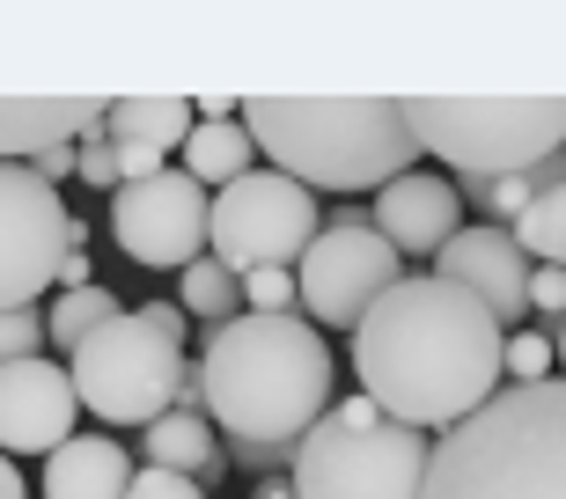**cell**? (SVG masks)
<instances>
[{
    "label": "cell",
    "mask_w": 566,
    "mask_h": 499,
    "mask_svg": "<svg viewBox=\"0 0 566 499\" xmlns=\"http://www.w3.org/2000/svg\"><path fill=\"white\" fill-rule=\"evenodd\" d=\"M60 287H96V265H88V250H66V265H60Z\"/></svg>",
    "instance_id": "32"
},
{
    "label": "cell",
    "mask_w": 566,
    "mask_h": 499,
    "mask_svg": "<svg viewBox=\"0 0 566 499\" xmlns=\"http://www.w3.org/2000/svg\"><path fill=\"white\" fill-rule=\"evenodd\" d=\"M530 309L545 316V323L566 316V272L559 265H530Z\"/></svg>",
    "instance_id": "28"
},
{
    "label": "cell",
    "mask_w": 566,
    "mask_h": 499,
    "mask_svg": "<svg viewBox=\"0 0 566 499\" xmlns=\"http://www.w3.org/2000/svg\"><path fill=\"white\" fill-rule=\"evenodd\" d=\"M368 229L398 250V257H434V250L463 229V199H457V184H449V177L405 169L398 184L376 191V221H368Z\"/></svg>",
    "instance_id": "14"
},
{
    "label": "cell",
    "mask_w": 566,
    "mask_h": 499,
    "mask_svg": "<svg viewBox=\"0 0 566 499\" xmlns=\"http://www.w3.org/2000/svg\"><path fill=\"white\" fill-rule=\"evenodd\" d=\"M0 499H30V485H22V470L8 456H0Z\"/></svg>",
    "instance_id": "34"
},
{
    "label": "cell",
    "mask_w": 566,
    "mask_h": 499,
    "mask_svg": "<svg viewBox=\"0 0 566 499\" xmlns=\"http://www.w3.org/2000/svg\"><path fill=\"white\" fill-rule=\"evenodd\" d=\"M235 294L251 301V316H287L294 309V272H251V279H235Z\"/></svg>",
    "instance_id": "25"
},
{
    "label": "cell",
    "mask_w": 566,
    "mask_h": 499,
    "mask_svg": "<svg viewBox=\"0 0 566 499\" xmlns=\"http://www.w3.org/2000/svg\"><path fill=\"white\" fill-rule=\"evenodd\" d=\"M552 374H566V316L552 323Z\"/></svg>",
    "instance_id": "35"
},
{
    "label": "cell",
    "mask_w": 566,
    "mask_h": 499,
    "mask_svg": "<svg viewBox=\"0 0 566 499\" xmlns=\"http://www.w3.org/2000/svg\"><path fill=\"white\" fill-rule=\"evenodd\" d=\"M199 412L235 448H294L332 412V346L302 316H229L199 353Z\"/></svg>",
    "instance_id": "2"
},
{
    "label": "cell",
    "mask_w": 566,
    "mask_h": 499,
    "mask_svg": "<svg viewBox=\"0 0 566 499\" xmlns=\"http://www.w3.org/2000/svg\"><path fill=\"white\" fill-rule=\"evenodd\" d=\"M177 309L191 316V323H229V316H243V294H235V272H221L213 257H191L185 272H177Z\"/></svg>",
    "instance_id": "20"
},
{
    "label": "cell",
    "mask_w": 566,
    "mask_h": 499,
    "mask_svg": "<svg viewBox=\"0 0 566 499\" xmlns=\"http://www.w3.org/2000/svg\"><path fill=\"white\" fill-rule=\"evenodd\" d=\"M420 155L457 162L463 177H530L566 147V96H515V104H463V96H420L405 104Z\"/></svg>",
    "instance_id": "5"
},
{
    "label": "cell",
    "mask_w": 566,
    "mask_h": 499,
    "mask_svg": "<svg viewBox=\"0 0 566 499\" xmlns=\"http://www.w3.org/2000/svg\"><path fill=\"white\" fill-rule=\"evenodd\" d=\"M44 346V309H8L0 316V368L8 360H38Z\"/></svg>",
    "instance_id": "24"
},
{
    "label": "cell",
    "mask_w": 566,
    "mask_h": 499,
    "mask_svg": "<svg viewBox=\"0 0 566 499\" xmlns=\"http://www.w3.org/2000/svg\"><path fill=\"white\" fill-rule=\"evenodd\" d=\"M235 118L258 140V162L294 177L310 199L316 191H382L427 162L405 125V104H390V96H368V104L360 96H324V104L251 96Z\"/></svg>",
    "instance_id": "3"
},
{
    "label": "cell",
    "mask_w": 566,
    "mask_h": 499,
    "mask_svg": "<svg viewBox=\"0 0 566 499\" xmlns=\"http://www.w3.org/2000/svg\"><path fill=\"white\" fill-rule=\"evenodd\" d=\"M88 229L66 213L60 191H44L22 162H0V316L38 309V294L60 279L66 250H82Z\"/></svg>",
    "instance_id": "10"
},
{
    "label": "cell",
    "mask_w": 566,
    "mask_h": 499,
    "mask_svg": "<svg viewBox=\"0 0 566 499\" xmlns=\"http://www.w3.org/2000/svg\"><path fill=\"white\" fill-rule=\"evenodd\" d=\"M405 279V257L368 229V213H332L294 257V316L324 331H354L382 294Z\"/></svg>",
    "instance_id": "9"
},
{
    "label": "cell",
    "mask_w": 566,
    "mask_h": 499,
    "mask_svg": "<svg viewBox=\"0 0 566 499\" xmlns=\"http://www.w3.org/2000/svg\"><path fill=\"white\" fill-rule=\"evenodd\" d=\"M133 316H140L155 338H169V346H185V338H191V316L177 309V301H147V309H133Z\"/></svg>",
    "instance_id": "29"
},
{
    "label": "cell",
    "mask_w": 566,
    "mask_h": 499,
    "mask_svg": "<svg viewBox=\"0 0 566 499\" xmlns=\"http://www.w3.org/2000/svg\"><path fill=\"white\" fill-rule=\"evenodd\" d=\"M111 243L147 272H185L191 257H207V191L169 162L140 184L111 191Z\"/></svg>",
    "instance_id": "11"
},
{
    "label": "cell",
    "mask_w": 566,
    "mask_h": 499,
    "mask_svg": "<svg viewBox=\"0 0 566 499\" xmlns=\"http://www.w3.org/2000/svg\"><path fill=\"white\" fill-rule=\"evenodd\" d=\"M74 177L96 191H118V155H111L104 132H88V140H74Z\"/></svg>",
    "instance_id": "26"
},
{
    "label": "cell",
    "mask_w": 566,
    "mask_h": 499,
    "mask_svg": "<svg viewBox=\"0 0 566 499\" xmlns=\"http://www.w3.org/2000/svg\"><path fill=\"white\" fill-rule=\"evenodd\" d=\"M111 316H118V294L111 287H60V301L44 309V346H66V353H74V346H82L96 323H111Z\"/></svg>",
    "instance_id": "21"
},
{
    "label": "cell",
    "mask_w": 566,
    "mask_h": 499,
    "mask_svg": "<svg viewBox=\"0 0 566 499\" xmlns=\"http://www.w3.org/2000/svg\"><path fill=\"white\" fill-rule=\"evenodd\" d=\"M434 279L479 294L485 316H493L501 331H515L530 316V257L515 250V235L493 229V221H471V229L449 235V243L434 250Z\"/></svg>",
    "instance_id": "12"
},
{
    "label": "cell",
    "mask_w": 566,
    "mask_h": 499,
    "mask_svg": "<svg viewBox=\"0 0 566 499\" xmlns=\"http://www.w3.org/2000/svg\"><path fill=\"white\" fill-rule=\"evenodd\" d=\"M191 132V104L177 96H133V104H104V140L111 147H147V155H177Z\"/></svg>",
    "instance_id": "19"
},
{
    "label": "cell",
    "mask_w": 566,
    "mask_h": 499,
    "mask_svg": "<svg viewBox=\"0 0 566 499\" xmlns=\"http://www.w3.org/2000/svg\"><path fill=\"white\" fill-rule=\"evenodd\" d=\"M118 155V184H140V177H155V169H169L163 155H147V147H111Z\"/></svg>",
    "instance_id": "31"
},
{
    "label": "cell",
    "mask_w": 566,
    "mask_h": 499,
    "mask_svg": "<svg viewBox=\"0 0 566 499\" xmlns=\"http://www.w3.org/2000/svg\"><path fill=\"white\" fill-rule=\"evenodd\" d=\"M316 229H324L316 199L265 162L207 199V257L221 272H235V279H251V272H294V257L310 250Z\"/></svg>",
    "instance_id": "8"
},
{
    "label": "cell",
    "mask_w": 566,
    "mask_h": 499,
    "mask_svg": "<svg viewBox=\"0 0 566 499\" xmlns=\"http://www.w3.org/2000/svg\"><path fill=\"white\" fill-rule=\"evenodd\" d=\"M140 456H147V470H169V478H213L229 463L199 412H163L155 426H140Z\"/></svg>",
    "instance_id": "17"
},
{
    "label": "cell",
    "mask_w": 566,
    "mask_h": 499,
    "mask_svg": "<svg viewBox=\"0 0 566 499\" xmlns=\"http://www.w3.org/2000/svg\"><path fill=\"white\" fill-rule=\"evenodd\" d=\"M177 155H185L177 169H185L207 199L221 184H235V177H251V169H258V140L243 132V118H221V125H199V118H191V132H185V147H177Z\"/></svg>",
    "instance_id": "18"
},
{
    "label": "cell",
    "mask_w": 566,
    "mask_h": 499,
    "mask_svg": "<svg viewBox=\"0 0 566 499\" xmlns=\"http://www.w3.org/2000/svg\"><path fill=\"white\" fill-rule=\"evenodd\" d=\"M88 132H104V104H88V96H74V104H8L0 96V162H30L44 147H74Z\"/></svg>",
    "instance_id": "16"
},
{
    "label": "cell",
    "mask_w": 566,
    "mask_h": 499,
    "mask_svg": "<svg viewBox=\"0 0 566 499\" xmlns=\"http://www.w3.org/2000/svg\"><path fill=\"white\" fill-rule=\"evenodd\" d=\"M507 235H515V250H523L530 265H559L566 272V184L559 191H537V199H530V213Z\"/></svg>",
    "instance_id": "22"
},
{
    "label": "cell",
    "mask_w": 566,
    "mask_h": 499,
    "mask_svg": "<svg viewBox=\"0 0 566 499\" xmlns=\"http://www.w3.org/2000/svg\"><path fill=\"white\" fill-rule=\"evenodd\" d=\"M427 456H434V440L398 426V418L346 426V418L324 412L310 434L294 440L287 492L294 499H420Z\"/></svg>",
    "instance_id": "6"
},
{
    "label": "cell",
    "mask_w": 566,
    "mask_h": 499,
    "mask_svg": "<svg viewBox=\"0 0 566 499\" xmlns=\"http://www.w3.org/2000/svg\"><path fill=\"white\" fill-rule=\"evenodd\" d=\"M420 499H566V374L493 390L427 456Z\"/></svg>",
    "instance_id": "4"
},
{
    "label": "cell",
    "mask_w": 566,
    "mask_h": 499,
    "mask_svg": "<svg viewBox=\"0 0 566 499\" xmlns=\"http://www.w3.org/2000/svg\"><path fill=\"white\" fill-rule=\"evenodd\" d=\"M133 456L111 434H74L44 456V499H126Z\"/></svg>",
    "instance_id": "15"
},
{
    "label": "cell",
    "mask_w": 566,
    "mask_h": 499,
    "mask_svg": "<svg viewBox=\"0 0 566 499\" xmlns=\"http://www.w3.org/2000/svg\"><path fill=\"white\" fill-rule=\"evenodd\" d=\"M66 382L74 404H88L111 426H155L163 412H177V382H185V346H169L140 323V316H111L66 353Z\"/></svg>",
    "instance_id": "7"
},
{
    "label": "cell",
    "mask_w": 566,
    "mask_h": 499,
    "mask_svg": "<svg viewBox=\"0 0 566 499\" xmlns=\"http://www.w3.org/2000/svg\"><path fill=\"white\" fill-rule=\"evenodd\" d=\"M566 184V155H545V162L530 169V191H559Z\"/></svg>",
    "instance_id": "33"
},
{
    "label": "cell",
    "mask_w": 566,
    "mask_h": 499,
    "mask_svg": "<svg viewBox=\"0 0 566 499\" xmlns=\"http://www.w3.org/2000/svg\"><path fill=\"white\" fill-rule=\"evenodd\" d=\"M126 499H207L199 492V478H169V470H133V485H126Z\"/></svg>",
    "instance_id": "27"
},
{
    "label": "cell",
    "mask_w": 566,
    "mask_h": 499,
    "mask_svg": "<svg viewBox=\"0 0 566 499\" xmlns=\"http://www.w3.org/2000/svg\"><path fill=\"white\" fill-rule=\"evenodd\" d=\"M74 382L60 360H8L0 368V456H52L60 440H74Z\"/></svg>",
    "instance_id": "13"
},
{
    "label": "cell",
    "mask_w": 566,
    "mask_h": 499,
    "mask_svg": "<svg viewBox=\"0 0 566 499\" xmlns=\"http://www.w3.org/2000/svg\"><path fill=\"white\" fill-rule=\"evenodd\" d=\"M501 382H507V390L552 382V338L545 331H507V346H501Z\"/></svg>",
    "instance_id": "23"
},
{
    "label": "cell",
    "mask_w": 566,
    "mask_h": 499,
    "mask_svg": "<svg viewBox=\"0 0 566 499\" xmlns=\"http://www.w3.org/2000/svg\"><path fill=\"white\" fill-rule=\"evenodd\" d=\"M258 499H294V492H287V478H265V492H258Z\"/></svg>",
    "instance_id": "36"
},
{
    "label": "cell",
    "mask_w": 566,
    "mask_h": 499,
    "mask_svg": "<svg viewBox=\"0 0 566 499\" xmlns=\"http://www.w3.org/2000/svg\"><path fill=\"white\" fill-rule=\"evenodd\" d=\"M501 346H507V331L485 316L479 294L449 287L434 272L398 279L354 323L360 396L382 418L441 440L501 390Z\"/></svg>",
    "instance_id": "1"
},
{
    "label": "cell",
    "mask_w": 566,
    "mask_h": 499,
    "mask_svg": "<svg viewBox=\"0 0 566 499\" xmlns=\"http://www.w3.org/2000/svg\"><path fill=\"white\" fill-rule=\"evenodd\" d=\"M22 169H30V177H38L44 191H60L66 177H74V147H44V155H30Z\"/></svg>",
    "instance_id": "30"
}]
</instances>
